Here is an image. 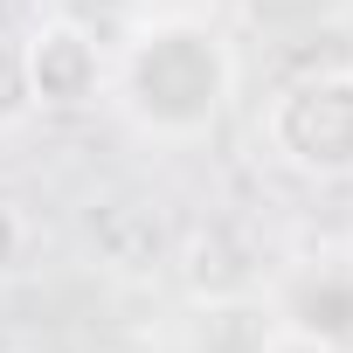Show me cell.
Here are the masks:
<instances>
[{"label": "cell", "instance_id": "7a4b0ae2", "mask_svg": "<svg viewBox=\"0 0 353 353\" xmlns=\"http://www.w3.org/2000/svg\"><path fill=\"white\" fill-rule=\"evenodd\" d=\"M263 145L319 188L353 181V70H305L263 104Z\"/></svg>", "mask_w": 353, "mask_h": 353}, {"label": "cell", "instance_id": "3957f363", "mask_svg": "<svg viewBox=\"0 0 353 353\" xmlns=\"http://www.w3.org/2000/svg\"><path fill=\"white\" fill-rule=\"evenodd\" d=\"M21 63H28L35 111H56V118H77L111 90V49L77 14H42L35 28H21Z\"/></svg>", "mask_w": 353, "mask_h": 353}, {"label": "cell", "instance_id": "6da1fadb", "mask_svg": "<svg viewBox=\"0 0 353 353\" xmlns=\"http://www.w3.org/2000/svg\"><path fill=\"white\" fill-rule=\"evenodd\" d=\"M111 97L152 145H201L236 97V49L201 14H145L111 56Z\"/></svg>", "mask_w": 353, "mask_h": 353}, {"label": "cell", "instance_id": "8992f818", "mask_svg": "<svg viewBox=\"0 0 353 353\" xmlns=\"http://www.w3.org/2000/svg\"><path fill=\"white\" fill-rule=\"evenodd\" d=\"M28 243H35V222H28V208L0 194V277L28 263Z\"/></svg>", "mask_w": 353, "mask_h": 353}, {"label": "cell", "instance_id": "277c9868", "mask_svg": "<svg viewBox=\"0 0 353 353\" xmlns=\"http://www.w3.org/2000/svg\"><path fill=\"white\" fill-rule=\"evenodd\" d=\"M277 332L319 353H353V250H319L291 263L270 291Z\"/></svg>", "mask_w": 353, "mask_h": 353}, {"label": "cell", "instance_id": "5b68a950", "mask_svg": "<svg viewBox=\"0 0 353 353\" xmlns=\"http://www.w3.org/2000/svg\"><path fill=\"white\" fill-rule=\"evenodd\" d=\"M35 118V97H28V63H21V35L0 28V132H21Z\"/></svg>", "mask_w": 353, "mask_h": 353}]
</instances>
